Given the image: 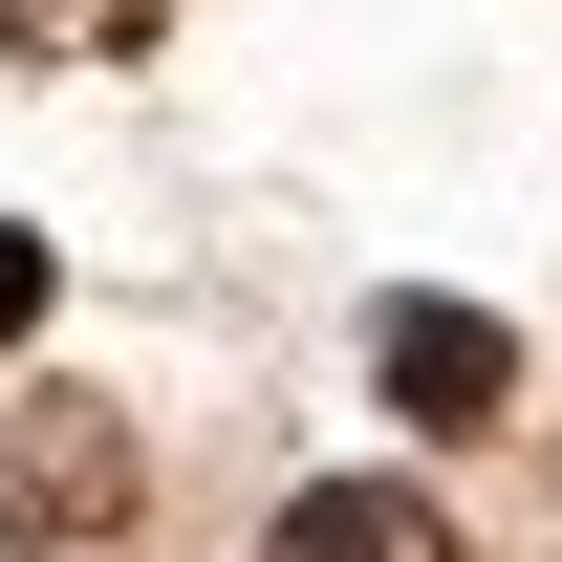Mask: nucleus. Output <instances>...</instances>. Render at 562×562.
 <instances>
[{
	"label": "nucleus",
	"instance_id": "nucleus-1",
	"mask_svg": "<svg viewBox=\"0 0 562 562\" xmlns=\"http://www.w3.org/2000/svg\"><path fill=\"white\" fill-rule=\"evenodd\" d=\"M109 519H131V432L66 412V390L0 412V541H109Z\"/></svg>",
	"mask_w": 562,
	"mask_h": 562
},
{
	"label": "nucleus",
	"instance_id": "nucleus-2",
	"mask_svg": "<svg viewBox=\"0 0 562 562\" xmlns=\"http://www.w3.org/2000/svg\"><path fill=\"white\" fill-rule=\"evenodd\" d=\"M368 368H390V412H412V432H497V412H519V347H497L476 303H390Z\"/></svg>",
	"mask_w": 562,
	"mask_h": 562
},
{
	"label": "nucleus",
	"instance_id": "nucleus-3",
	"mask_svg": "<svg viewBox=\"0 0 562 562\" xmlns=\"http://www.w3.org/2000/svg\"><path fill=\"white\" fill-rule=\"evenodd\" d=\"M281 562H454V519L412 476H325V497H281Z\"/></svg>",
	"mask_w": 562,
	"mask_h": 562
},
{
	"label": "nucleus",
	"instance_id": "nucleus-4",
	"mask_svg": "<svg viewBox=\"0 0 562 562\" xmlns=\"http://www.w3.org/2000/svg\"><path fill=\"white\" fill-rule=\"evenodd\" d=\"M0 44H44V66L87 44V66H109V44H151V0H0Z\"/></svg>",
	"mask_w": 562,
	"mask_h": 562
},
{
	"label": "nucleus",
	"instance_id": "nucleus-5",
	"mask_svg": "<svg viewBox=\"0 0 562 562\" xmlns=\"http://www.w3.org/2000/svg\"><path fill=\"white\" fill-rule=\"evenodd\" d=\"M22 325H44V238H0V347H22Z\"/></svg>",
	"mask_w": 562,
	"mask_h": 562
}]
</instances>
